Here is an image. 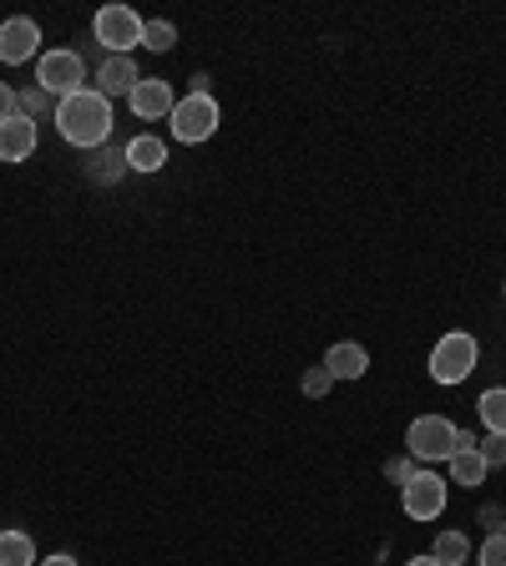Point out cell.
Wrapping results in <instances>:
<instances>
[{"label": "cell", "instance_id": "cell-1", "mask_svg": "<svg viewBox=\"0 0 506 566\" xmlns=\"http://www.w3.org/2000/svg\"><path fill=\"white\" fill-rule=\"evenodd\" d=\"M56 132L67 137L71 147H107L112 142V102L96 86H81V92L61 96L56 102Z\"/></svg>", "mask_w": 506, "mask_h": 566}, {"label": "cell", "instance_id": "cell-2", "mask_svg": "<svg viewBox=\"0 0 506 566\" xmlns=\"http://www.w3.org/2000/svg\"><path fill=\"white\" fill-rule=\"evenodd\" d=\"M476 440H471L461 425H451L446 415H421V420H411V430H405V450H411L415 461H451L456 450H471Z\"/></svg>", "mask_w": 506, "mask_h": 566}, {"label": "cell", "instance_id": "cell-3", "mask_svg": "<svg viewBox=\"0 0 506 566\" xmlns=\"http://www.w3.org/2000/svg\"><path fill=\"white\" fill-rule=\"evenodd\" d=\"M92 31H96V41L107 46V56H133L137 46H142L147 21L133 11V5H102L96 21H92Z\"/></svg>", "mask_w": 506, "mask_h": 566}, {"label": "cell", "instance_id": "cell-4", "mask_svg": "<svg viewBox=\"0 0 506 566\" xmlns=\"http://www.w3.org/2000/svg\"><path fill=\"white\" fill-rule=\"evenodd\" d=\"M481 359V344L471 334H446V339L430 349V380L436 384H461L471 380V369Z\"/></svg>", "mask_w": 506, "mask_h": 566}, {"label": "cell", "instance_id": "cell-5", "mask_svg": "<svg viewBox=\"0 0 506 566\" xmlns=\"http://www.w3.org/2000/svg\"><path fill=\"white\" fill-rule=\"evenodd\" d=\"M36 86H46L56 102L81 92V86H87V61H81V51H67V46H61V51L36 56Z\"/></svg>", "mask_w": 506, "mask_h": 566}, {"label": "cell", "instance_id": "cell-6", "mask_svg": "<svg viewBox=\"0 0 506 566\" xmlns=\"http://www.w3.org/2000/svg\"><path fill=\"white\" fill-rule=\"evenodd\" d=\"M214 132H218V102L214 96L187 92L183 102L173 106V137L177 142H187V147H198V142H208Z\"/></svg>", "mask_w": 506, "mask_h": 566}, {"label": "cell", "instance_id": "cell-7", "mask_svg": "<svg viewBox=\"0 0 506 566\" xmlns=\"http://www.w3.org/2000/svg\"><path fill=\"white\" fill-rule=\"evenodd\" d=\"M400 500H405V516H411V521H436V516L446 511V481L421 471L411 486L400 490Z\"/></svg>", "mask_w": 506, "mask_h": 566}, {"label": "cell", "instance_id": "cell-8", "mask_svg": "<svg viewBox=\"0 0 506 566\" xmlns=\"http://www.w3.org/2000/svg\"><path fill=\"white\" fill-rule=\"evenodd\" d=\"M36 51H41V26L31 15H11V21L0 26V61H5V67H21V61H31Z\"/></svg>", "mask_w": 506, "mask_h": 566}, {"label": "cell", "instance_id": "cell-9", "mask_svg": "<svg viewBox=\"0 0 506 566\" xmlns=\"http://www.w3.org/2000/svg\"><path fill=\"white\" fill-rule=\"evenodd\" d=\"M127 102H133V112L142 122H158V117H173V81H162V77H142L133 86V96H127Z\"/></svg>", "mask_w": 506, "mask_h": 566}, {"label": "cell", "instance_id": "cell-10", "mask_svg": "<svg viewBox=\"0 0 506 566\" xmlns=\"http://www.w3.org/2000/svg\"><path fill=\"white\" fill-rule=\"evenodd\" d=\"M137 61L133 56H107V61H102V67H96V92L107 96H133V86H137Z\"/></svg>", "mask_w": 506, "mask_h": 566}, {"label": "cell", "instance_id": "cell-11", "mask_svg": "<svg viewBox=\"0 0 506 566\" xmlns=\"http://www.w3.org/2000/svg\"><path fill=\"white\" fill-rule=\"evenodd\" d=\"M31 152H36V122L31 117L0 122V162H26Z\"/></svg>", "mask_w": 506, "mask_h": 566}, {"label": "cell", "instance_id": "cell-12", "mask_svg": "<svg viewBox=\"0 0 506 566\" xmlns=\"http://www.w3.org/2000/svg\"><path fill=\"white\" fill-rule=\"evenodd\" d=\"M324 369H330L334 380H360L365 369H370V355H365V344L340 339V344H330V355H324Z\"/></svg>", "mask_w": 506, "mask_h": 566}, {"label": "cell", "instance_id": "cell-13", "mask_svg": "<svg viewBox=\"0 0 506 566\" xmlns=\"http://www.w3.org/2000/svg\"><path fill=\"white\" fill-rule=\"evenodd\" d=\"M168 162V142L162 137H133L127 142V168L133 172H158Z\"/></svg>", "mask_w": 506, "mask_h": 566}, {"label": "cell", "instance_id": "cell-14", "mask_svg": "<svg viewBox=\"0 0 506 566\" xmlns=\"http://www.w3.org/2000/svg\"><path fill=\"white\" fill-rule=\"evenodd\" d=\"M0 566H36V541L26 531H0Z\"/></svg>", "mask_w": 506, "mask_h": 566}, {"label": "cell", "instance_id": "cell-15", "mask_svg": "<svg viewBox=\"0 0 506 566\" xmlns=\"http://www.w3.org/2000/svg\"><path fill=\"white\" fill-rule=\"evenodd\" d=\"M451 475H456V486H481V481H486V471H492V465L481 461V450L471 446V450H456L451 461Z\"/></svg>", "mask_w": 506, "mask_h": 566}, {"label": "cell", "instance_id": "cell-16", "mask_svg": "<svg viewBox=\"0 0 506 566\" xmlns=\"http://www.w3.org/2000/svg\"><path fill=\"white\" fill-rule=\"evenodd\" d=\"M476 415L492 435H506V390H486V395L476 400Z\"/></svg>", "mask_w": 506, "mask_h": 566}, {"label": "cell", "instance_id": "cell-17", "mask_svg": "<svg viewBox=\"0 0 506 566\" xmlns=\"http://www.w3.org/2000/svg\"><path fill=\"white\" fill-rule=\"evenodd\" d=\"M467 552H471V546H467L461 531H440L436 546H430V556H436L440 566H461V562H467Z\"/></svg>", "mask_w": 506, "mask_h": 566}, {"label": "cell", "instance_id": "cell-18", "mask_svg": "<svg viewBox=\"0 0 506 566\" xmlns=\"http://www.w3.org/2000/svg\"><path fill=\"white\" fill-rule=\"evenodd\" d=\"M142 46H147V51H173V46H177V26H173V21H147Z\"/></svg>", "mask_w": 506, "mask_h": 566}, {"label": "cell", "instance_id": "cell-19", "mask_svg": "<svg viewBox=\"0 0 506 566\" xmlns=\"http://www.w3.org/2000/svg\"><path fill=\"white\" fill-rule=\"evenodd\" d=\"M15 106H21V117H31V122H36L41 112L51 106V92H46V86H36V81H31L26 92H15Z\"/></svg>", "mask_w": 506, "mask_h": 566}, {"label": "cell", "instance_id": "cell-20", "mask_svg": "<svg viewBox=\"0 0 506 566\" xmlns=\"http://www.w3.org/2000/svg\"><path fill=\"white\" fill-rule=\"evenodd\" d=\"M476 450H481V461H486V465H506V435H492V430H486V435L476 440Z\"/></svg>", "mask_w": 506, "mask_h": 566}, {"label": "cell", "instance_id": "cell-21", "mask_svg": "<svg viewBox=\"0 0 506 566\" xmlns=\"http://www.w3.org/2000/svg\"><path fill=\"white\" fill-rule=\"evenodd\" d=\"M476 562L481 566H506V531H492V536H486V546H481Z\"/></svg>", "mask_w": 506, "mask_h": 566}, {"label": "cell", "instance_id": "cell-22", "mask_svg": "<svg viewBox=\"0 0 506 566\" xmlns=\"http://www.w3.org/2000/svg\"><path fill=\"white\" fill-rule=\"evenodd\" d=\"M330 384H334V374H330L324 365H314V369L304 374V395H309V400H320V395H330Z\"/></svg>", "mask_w": 506, "mask_h": 566}, {"label": "cell", "instance_id": "cell-23", "mask_svg": "<svg viewBox=\"0 0 506 566\" xmlns=\"http://www.w3.org/2000/svg\"><path fill=\"white\" fill-rule=\"evenodd\" d=\"M386 475L395 481L400 490H405V486L415 481V475H421V471H415V455H400V461H390V465H386Z\"/></svg>", "mask_w": 506, "mask_h": 566}, {"label": "cell", "instance_id": "cell-24", "mask_svg": "<svg viewBox=\"0 0 506 566\" xmlns=\"http://www.w3.org/2000/svg\"><path fill=\"white\" fill-rule=\"evenodd\" d=\"M11 117H21V106H15V92L0 81V122H11Z\"/></svg>", "mask_w": 506, "mask_h": 566}, {"label": "cell", "instance_id": "cell-25", "mask_svg": "<svg viewBox=\"0 0 506 566\" xmlns=\"http://www.w3.org/2000/svg\"><path fill=\"white\" fill-rule=\"evenodd\" d=\"M41 566H81V562H77V556H67V552H56V556H46Z\"/></svg>", "mask_w": 506, "mask_h": 566}, {"label": "cell", "instance_id": "cell-26", "mask_svg": "<svg viewBox=\"0 0 506 566\" xmlns=\"http://www.w3.org/2000/svg\"><path fill=\"white\" fill-rule=\"evenodd\" d=\"M405 566H440V562H436V556H411Z\"/></svg>", "mask_w": 506, "mask_h": 566}, {"label": "cell", "instance_id": "cell-27", "mask_svg": "<svg viewBox=\"0 0 506 566\" xmlns=\"http://www.w3.org/2000/svg\"><path fill=\"white\" fill-rule=\"evenodd\" d=\"M502 293H506V289H502Z\"/></svg>", "mask_w": 506, "mask_h": 566}]
</instances>
